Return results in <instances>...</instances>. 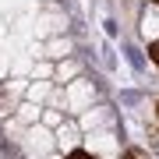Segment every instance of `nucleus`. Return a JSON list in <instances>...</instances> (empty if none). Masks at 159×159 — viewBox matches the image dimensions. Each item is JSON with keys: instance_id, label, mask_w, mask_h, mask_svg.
<instances>
[{"instance_id": "nucleus-2", "label": "nucleus", "mask_w": 159, "mask_h": 159, "mask_svg": "<svg viewBox=\"0 0 159 159\" xmlns=\"http://www.w3.org/2000/svg\"><path fill=\"white\" fill-rule=\"evenodd\" d=\"M124 159H148V152H142V148H127Z\"/></svg>"}, {"instance_id": "nucleus-4", "label": "nucleus", "mask_w": 159, "mask_h": 159, "mask_svg": "<svg viewBox=\"0 0 159 159\" xmlns=\"http://www.w3.org/2000/svg\"><path fill=\"white\" fill-rule=\"evenodd\" d=\"M156 117H159V99H156Z\"/></svg>"}, {"instance_id": "nucleus-3", "label": "nucleus", "mask_w": 159, "mask_h": 159, "mask_svg": "<svg viewBox=\"0 0 159 159\" xmlns=\"http://www.w3.org/2000/svg\"><path fill=\"white\" fill-rule=\"evenodd\" d=\"M67 159H96V156L85 152V148H74V152H67Z\"/></svg>"}, {"instance_id": "nucleus-5", "label": "nucleus", "mask_w": 159, "mask_h": 159, "mask_svg": "<svg viewBox=\"0 0 159 159\" xmlns=\"http://www.w3.org/2000/svg\"><path fill=\"white\" fill-rule=\"evenodd\" d=\"M156 4H159V0H156Z\"/></svg>"}, {"instance_id": "nucleus-1", "label": "nucleus", "mask_w": 159, "mask_h": 159, "mask_svg": "<svg viewBox=\"0 0 159 159\" xmlns=\"http://www.w3.org/2000/svg\"><path fill=\"white\" fill-rule=\"evenodd\" d=\"M148 57H152V64L159 67V39H152V43H148Z\"/></svg>"}]
</instances>
